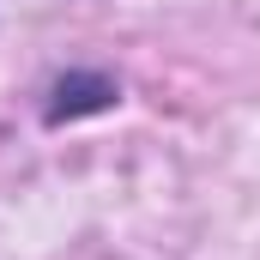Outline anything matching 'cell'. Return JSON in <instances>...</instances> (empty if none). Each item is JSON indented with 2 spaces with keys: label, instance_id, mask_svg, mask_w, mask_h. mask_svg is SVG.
Wrapping results in <instances>:
<instances>
[{
  "label": "cell",
  "instance_id": "obj_1",
  "mask_svg": "<svg viewBox=\"0 0 260 260\" xmlns=\"http://www.w3.org/2000/svg\"><path fill=\"white\" fill-rule=\"evenodd\" d=\"M115 103H121V85H115L109 73L73 67V73H61V79L49 85V109H43V121H49V127H67V121H85V115H109Z\"/></svg>",
  "mask_w": 260,
  "mask_h": 260
}]
</instances>
